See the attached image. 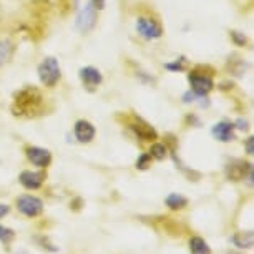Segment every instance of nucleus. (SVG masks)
<instances>
[{"label": "nucleus", "instance_id": "nucleus-26", "mask_svg": "<svg viewBox=\"0 0 254 254\" xmlns=\"http://www.w3.org/2000/svg\"><path fill=\"white\" fill-rule=\"evenodd\" d=\"M244 146H246V153L249 156L254 155V138L253 136H249L246 141H244Z\"/></svg>", "mask_w": 254, "mask_h": 254}, {"label": "nucleus", "instance_id": "nucleus-3", "mask_svg": "<svg viewBox=\"0 0 254 254\" xmlns=\"http://www.w3.org/2000/svg\"><path fill=\"white\" fill-rule=\"evenodd\" d=\"M188 83H190V90L198 95V97H208L214 90V87H216L213 75L206 73V71H199V68L190 70Z\"/></svg>", "mask_w": 254, "mask_h": 254}, {"label": "nucleus", "instance_id": "nucleus-12", "mask_svg": "<svg viewBox=\"0 0 254 254\" xmlns=\"http://www.w3.org/2000/svg\"><path fill=\"white\" fill-rule=\"evenodd\" d=\"M45 180H47V173L44 170H40V171L25 170V171H22L20 176H18L20 185L25 190H30V191H35L38 188H42V185L45 183Z\"/></svg>", "mask_w": 254, "mask_h": 254}, {"label": "nucleus", "instance_id": "nucleus-1", "mask_svg": "<svg viewBox=\"0 0 254 254\" xmlns=\"http://www.w3.org/2000/svg\"><path fill=\"white\" fill-rule=\"evenodd\" d=\"M12 113L22 118H35L45 112V97L42 90L33 85H27L13 93Z\"/></svg>", "mask_w": 254, "mask_h": 254}, {"label": "nucleus", "instance_id": "nucleus-16", "mask_svg": "<svg viewBox=\"0 0 254 254\" xmlns=\"http://www.w3.org/2000/svg\"><path fill=\"white\" fill-rule=\"evenodd\" d=\"M165 204L170 209L178 211V209H183L185 206H188V198H185V196L180 193H170L165 198Z\"/></svg>", "mask_w": 254, "mask_h": 254}, {"label": "nucleus", "instance_id": "nucleus-14", "mask_svg": "<svg viewBox=\"0 0 254 254\" xmlns=\"http://www.w3.org/2000/svg\"><path fill=\"white\" fill-rule=\"evenodd\" d=\"M15 55V44L8 37L0 38V68L10 64V60Z\"/></svg>", "mask_w": 254, "mask_h": 254}, {"label": "nucleus", "instance_id": "nucleus-22", "mask_svg": "<svg viewBox=\"0 0 254 254\" xmlns=\"http://www.w3.org/2000/svg\"><path fill=\"white\" fill-rule=\"evenodd\" d=\"M13 238H15V231L10 229V228H5V226H2V224H0V243L8 244Z\"/></svg>", "mask_w": 254, "mask_h": 254}, {"label": "nucleus", "instance_id": "nucleus-7", "mask_svg": "<svg viewBox=\"0 0 254 254\" xmlns=\"http://www.w3.org/2000/svg\"><path fill=\"white\" fill-rule=\"evenodd\" d=\"M97 22H98V12L87 2L83 8L78 12V15H76L75 25L81 33H90L97 27Z\"/></svg>", "mask_w": 254, "mask_h": 254}, {"label": "nucleus", "instance_id": "nucleus-18", "mask_svg": "<svg viewBox=\"0 0 254 254\" xmlns=\"http://www.w3.org/2000/svg\"><path fill=\"white\" fill-rule=\"evenodd\" d=\"M163 66H165V70L171 71V73H178V71L188 70V62H186V57H180V59H175L173 62H168Z\"/></svg>", "mask_w": 254, "mask_h": 254}, {"label": "nucleus", "instance_id": "nucleus-17", "mask_svg": "<svg viewBox=\"0 0 254 254\" xmlns=\"http://www.w3.org/2000/svg\"><path fill=\"white\" fill-rule=\"evenodd\" d=\"M190 251L191 254H211L208 243L199 236H193L190 239Z\"/></svg>", "mask_w": 254, "mask_h": 254}, {"label": "nucleus", "instance_id": "nucleus-10", "mask_svg": "<svg viewBox=\"0 0 254 254\" xmlns=\"http://www.w3.org/2000/svg\"><path fill=\"white\" fill-rule=\"evenodd\" d=\"M211 135L216 141L221 143H231L236 140V128H234L233 122H228V120H223V122H218L213 125L211 128Z\"/></svg>", "mask_w": 254, "mask_h": 254}, {"label": "nucleus", "instance_id": "nucleus-27", "mask_svg": "<svg viewBox=\"0 0 254 254\" xmlns=\"http://www.w3.org/2000/svg\"><path fill=\"white\" fill-rule=\"evenodd\" d=\"M8 213H10V206H8V204H0V218L7 216Z\"/></svg>", "mask_w": 254, "mask_h": 254}, {"label": "nucleus", "instance_id": "nucleus-9", "mask_svg": "<svg viewBox=\"0 0 254 254\" xmlns=\"http://www.w3.org/2000/svg\"><path fill=\"white\" fill-rule=\"evenodd\" d=\"M253 171V165L243 160H233L231 163H228L224 168V173L226 178L231 181H243L248 178V175Z\"/></svg>", "mask_w": 254, "mask_h": 254}, {"label": "nucleus", "instance_id": "nucleus-24", "mask_svg": "<svg viewBox=\"0 0 254 254\" xmlns=\"http://www.w3.org/2000/svg\"><path fill=\"white\" fill-rule=\"evenodd\" d=\"M87 2H88L90 5H92L97 12H102L103 8H105V5H107V0H87Z\"/></svg>", "mask_w": 254, "mask_h": 254}, {"label": "nucleus", "instance_id": "nucleus-2", "mask_svg": "<svg viewBox=\"0 0 254 254\" xmlns=\"http://www.w3.org/2000/svg\"><path fill=\"white\" fill-rule=\"evenodd\" d=\"M37 75L45 88H55L62 80V66L55 57H45L37 66Z\"/></svg>", "mask_w": 254, "mask_h": 254}, {"label": "nucleus", "instance_id": "nucleus-21", "mask_svg": "<svg viewBox=\"0 0 254 254\" xmlns=\"http://www.w3.org/2000/svg\"><path fill=\"white\" fill-rule=\"evenodd\" d=\"M151 160L153 158L150 156V153H141L140 156H138V160H136V170H141V171H145L148 170V168L151 166Z\"/></svg>", "mask_w": 254, "mask_h": 254}, {"label": "nucleus", "instance_id": "nucleus-15", "mask_svg": "<svg viewBox=\"0 0 254 254\" xmlns=\"http://www.w3.org/2000/svg\"><path fill=\"white\" fill-rule=\"evenodd\" d=\"M233 243H234V246H238L241 249H251L254 244V234H253V231L236 233L233 236Z\"/></svg>", "mask_w": 254, "mask_h": 254}, {"label": "nucleus", "instance_id": "nucleus-19", "mask_svg": "<svg viewBox=\"0 0 254 254\" xmlns=\"http://www.w3.org/2000/svg\"><path fill=\"white\" fill-rule=\"evenodd\" d=\"M150 156L158 161H163L168 156V146L165 143H153L150 148Z\"/></svg>", "mask_w": 254, "mask_h": 254}, {"label": "nucleus", "instance_id": "nucleus-6", "mask_svg": "<svg viewBox=\"0 0 254 254\" xmlns=\"http://www.w3.org/2000/svg\"><path fill=\"white\" fill-rule=\"evenodd\" d=\"M78 78L81 81V85H83V88L88 90V92H95V90H98L100 85L103 83L102 71L93 65L81 66L78 70Z\"/></svg>", "mask_w": 254, "mask_h": 254}, {"label": "nucleus", "instance_id": "nucleus-8", "mask_svg": "<svg viewBox=\"0 0 254 254\" xmlns=\"http://www.w3.org/2000/svg\"><path fill=\"white\" fill-rule=\"evenodd\" d=\"M25 155L27 160L32 163L33 166L40 168V170H45L52 165V153L47 148L42 146H27L25 148Z\"/></svg>", "mask_w": 254, "mask_h": 254}, {"label": "nucleus", "instance_id": "nucleus-5", "mask_svg": "<svg viewBox=\"0 0 254 254\" xmlns=\"http://www.w3.org/2000/svg\"><path fill=\"white\" fill-rule=\"evenodd\" d=\"M18 211L27 218H37L44 213V201L33 194H22L17 198Z\"/></svg>", "mask_w": 254, "mask_h": 254}, {"label": "nucleus", "instance_id": "nucleus-11", "mask_svg": "<svg viewBox=\"0 0 254 254\" xmlns=\"http://www.w3.org/2000/svg\"><path fill=\"white\" fill-rule=\"evenodd\" d=\"M128 128H130V130L135 133L141 141H153L158 138V133H156L155 128L140 117L133 118V122L128 123Z\"/></svg>", "mask_w": 254, "mask_h": 254}, {"label": "nucleus", "instance_id": "nucleus-13", "mask_svg": "<svg viewBox=\"0 0 254 254\" xmlns=\"http://www.w3.org/2000/svg\"><path fill=\"white\" fill-rule=\"evenodd\" d=\"M73 135L76 138V141L80 143H92L97 136V128L92 122L88 120H76L75 127H73Z\"/></svg>", "mask_w": 254, "mask_h": 254}, {"label": "nucleus", "instance_id": "nucleus-23", "mask_svg": "<svg viewBox=\"0 0 254 254\" xmlns=\"http://www.w3.org/2000/svg\"><path fill=\"white\" fill-rule=\"evenodd\" d=\"M234 125V128L236 130H241V131H248L249 130V123L246 122V120H243V118H238L236 122H233Z\"/></svg>", "mask_w": 254, "mask_h": 254}, {"label": "nucleus", "instance_id": "nucleus-25", "mask_svg": "<svg viewBox=\"0 0 254 254\" xmlns=\"http://www.w3.org/2000/svg\"><path fill=\"white\" fill-rule=\"evenodd\" d=\"M199 97L196 93H193L191 90H188L183 97H181V100H183V103H196V100H198Z\"/></svg>", "mask_w": 254, "mask_h": 254}, {"label": "nucleus", "instance_id": "nucleus-4", "mask_svg": "<svg viewBox=\"0 0 254 254\" xmlns=\"http://www.w3.org/2000/svg\"><path fill=\"white\" fill-rule=\"evenodd\" d=\"M135 28L136 33L145 40H158V38L163 37L165 33V28L160 23V20L153 17H146V15H140L135 22Z\"/></svg>", "mask_w": 254, "mask_h": 254}, {"label": "nucleus", "instance_id": "nucleus-20", "mask_svg": "<svg viewBox=\"0 0 254 254\" xmlns=\"http://www.w3.org/2000/svg\"><path fill=\"white\" fill-rule=\"evenodd\" d=\"M229 38L231 42L236 47H246L248 45V37L244 32H239V30H231L229 32Z\"/></svg>", "mask_w": 254, "mask_h": 254}]
</instances>
